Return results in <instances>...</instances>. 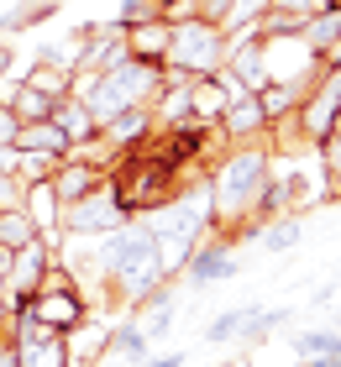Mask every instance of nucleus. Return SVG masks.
Here are the masks:
<instances>
[{
  "label": "nucleus",
  "instance_id": "obj_2",
  "mask_svg": "<svg viewBox=\"0 0 341 367\" xmlns=\"http://www.w3.org/2000/svg\"><path fill=\"white\" fill-rule=\"evenodd\" d=\"M331 346H336L331 336H305V341H299V352H331Z\"/></svg>",
  "mask_w": 341,
  "mask_h": 367
},
{
  "label": "nucleus",
  "instance_id": "obj_4",
  "mask_svg": "<svg viewBox=\"0 0 341 367\" xmlns=\"http://www.w3.org/2000/svg\"><path fill=\"white\" fill-rule=\"evenodd\" d=\"M236 325H242V315H226V320H221V325H215V331H210V336H215V341H221V336H231V331H236Z\"/></svg>",
  "mask_w": 341,
  "mask_h": 367
},
{
  "label": "nucleus",
  "instance_id": "obj_1",
  "mask_svg": "<svg viewBox=\"0 0 341 367\" xmlns=\"http://www.w3.org/2000/svg\"><path fill=\"white\" fill-rule=\"evenodd\" d=\"M22 110H26V116H47V100H42V95H32V89H26V95H22Z\"/></svg>",
  "mask_w": 341,
  "mask_h": 367
},
{
  "label": "nucleus",
  "instance_id": "obj_6",
  "mask_svg": "<svg viewBox=\"0 0 341 367\" xmlns=\"http://www.w3.org/2000/svg\"><path fill=\"white\" fill-rule=\"evenodd\" d=\"M147 367H178V357H158V362H147Z\"/></svg>",
  "mask_w": 341,
  "mask_h": 367
},
{
  "label": "nucleus",
  "instance_id": "obj_3",
  "mask_svg": "<svg viewBox=\"0 0 341 367\" xmlns=\"http://www.w3.org/2000/svg\"><path fill=\"white\" fill-rule=\"evenodd\" d=\"M294 241H299V225H283V231L268 241V247H294Z\"/></svg>",
  "mask_w": 341,
  "mask_h": 367
},
{
  "label": "nucleus",
  "instance_id": "obj_5",
  "mask_svg": "<svg viewBox=\"0 0 341 367\" xmlns=\"http://www.w3.org/2000/svg\"><path fill=\"white\" fill-rule=\"evenodd\" d=\"M194 273H200V278H210V273H221V257H200V262H194Z\"/></svg>",
  "mask_w": 341,
  "mask_h": 367
}]
</instances>
